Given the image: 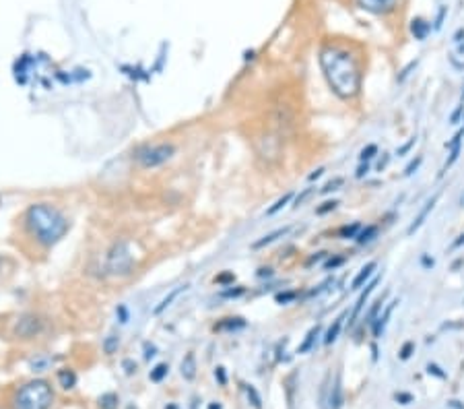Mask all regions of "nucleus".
Instances as JSON below:
<instances>
[{
	"instance_id": "obj_1",
	"label": "nucleus",
	"mask_w": 464,
	"mask_h": 409,
	"mask_svg": "<svg viewBox=\"0 0 464 409\" xmlns=\"http://www.w3.org/2000/svg\"><path fill=\"white\" fill-rule=\"evenodd\" d=\"M320 64L324 77L328 81V85L332 91L343 100H351L359 93L361 87V73L357 60L353 58V54L343 50L328 46L320 52Z\"/></svg>"
},
{
	"instance_id": "obj_2",
	"label": "nucleus",
	"mask_w": 464,
	"mask_h": 409,
	"mask_svg": "<svg viewBox=\"0 0 464 409\" xmlns=\"http://www.w3.org/2000/svg\"><path fill=\"white\" fill-rule=\"evenodd\" d=\"M25 223L35 236V240L44 246H54L68 231V219L64 217V213L48 203L31 204L25 213Z\"/></svg>"
},
{
	"instance_id": "obj_3",
	"label": "nucleus",
	"mask_w": 464,
	"mask_h": 409,
	"mask_svg": "<svg viewBox=\"0 0 464 409\" xmlns=\"http://www.w3.org/2000/svg\"><path fill=\"white\" fill-rule=\"evenodd\" d=\"M52 403L54 391L48 380H31L17 391L12 399V409H50Z\"/></svg>"
},
{
	"instance_id": "obj_4",
	"label": "nucleus",
	"mask_w": 464,
	"mask_h": 409,
	"mask_svg": "<svg viewBox=\"0 0 464 409\" xmlns=\"http://www.w3.org/2000/svg\"><path fill=\"white\" fill-rule=\"evenodd\" d=\"M175 153V147L171 143H157V145H149L145 149H141L136 153V161L139 166L145 170H153L157 166H163L165 161H169Z\"/></svg>"
},
{
	"instance_id": "obj_5",
	"label": "nucleus",
	"mask_w": 464,
	"mask_h": 409,
	"mask_svg": "<svg viewBox=\"0 0 464 409\" xmlns=\"http://www.w3.org/2000/svg\"><path fill=\"white\" fill-rule=\"evenodd\" d=\"M132 269V254L126 242L114 244V248L107 254V271L114 275H126Z\"/></svg>"
},
{
	"instance_id": "obj_6",
	"label": "nucleus",
	"mask_w": 464,
	"mask_h": 409,
	"mask_svg": "<svg viewBox=\"0 0 464 409\" xmlns=\"http://www.w3.org/2000/svg\"><path fill=\"white\" fill-rule=\"evenodd\" d=\"M42 329H44L42 318L35 316V314H25L15 324V335L19 339H33V337H37L39 333H42Z\"/></svg>"
},
{
	"instance_id": "obj_7",
	"label": "nucleus",
	"mask_w": 464,
	"mask_h": 409,
	"mask_svg": "<svg viewBox=\"0 0 464 409\" xmlns=\"http://www.w3.org/2000/svg\"><path fill=\"white\" fill-rule=\"evenodd\" d=\"M188 290H190V285H188V283H184V285H177L175 290H171V292H169V294H167V296L163 298L161 302H159V304L153 308V314H155V316H159L161 312H165V310L171 306V302H173V300H177V298H180L182 294H186Z\"/></svg>"
},
{
	"instance_id": "obj_8",
	"label": "nucleus",
	"mask_w": 464,
	"mask_h": 409,
	"mask_svg": "<svg viewBox=\"0 0 464 409\" xmlns=\"http://www.w3.org/2000/svg\"><path fill=\"white\" fill-rule=\"evenodd\" d=\"M396 2L398 0H359V4L365 10L378 12V15H382V12H390L394 6H396Z\"/></svg>"
},
{
	"instance_id": "obj_9",
	"label": "nucleus",
	"mask_w": 464,
	"mask_h": 409,
	"mask_svg": "<svg viewBox=\"0 0 464 409\" xmlns=\"http://www.w3.org/2000/svg\"><path fill=\"white\" fill-rule=\"evenodd\" d=\"M378 265H376V261H372V263H367L359 273H357V277H355L353 281H351V290H359L361 288V285L367 281V279H370L372 275H374V269H376Z\"/></svg>"
},
{
	"instance_id": "obj_10",
	"label": "nucleus",
	"mask_w": 464,
	"mask_h": 409,
	"mask_svg": "<svg viewBox=\"0 0 464 409\" xmlns=\"http://www.w3.org/2000/svg\"><path fill=\"white\" fill-rule=\"evenodd\" d=\"M435 203H438V195H435L431 201H427V204H425V209H423L421 213H419V217H417V219L411 223V227H408V231H406V234L408 236H411L413 234V231H417L421 225H423V221H425V217L429 215V211H433V207H435Z\"/></svg>"
},
{
	"instance_id": "obj_11",
	"label": "nucleus",
	"mask_w": 464,
	"mask_h": 409,
	"mask_svg": "<svg viewBox=\"0 0 464 409\" xmlns=\"http://www.w3.org/2000/svg\"><path fill=\"white\" fill-rule=\"evenodd\" d=\"M345 316H347V312H343V314H340L338 318H334V322L330 324L328 333H326V337H324V343H326V345H330V343H334V341H336V337H338L340 329H343V320H345Z\"/></svg>"
},
{
	"instance_id": "obj_12",
	"label": "nucleus",
	"mask_w": 464,
	"mask_h": 409,
	"mask_svg": "<svg viewBox=\"0 0 464 409\" xmlns=\"http://www.w3.org/2000/svg\"><path fill=\"white\" fill-rule=\"evenodd\" d=\"M291 227H279V229H275L272 234H268V236H264L262 240H258V242H254V248H262V246H268V244H272V242H277L281 236H285L289 231Z\"/></svg>"
},
{
	"instance_id": "obj_13",
	"label": "nucleus",
	"mask_w": 464,
	"mask_h": 409,
	"mask_svg": "<svg viewBox=\"0 0 464 409\" xmlns=\"http://www.w3.org/2000/svg\"><path fill=\"white\" fill-rule=\"evenodd\" d=\"M182 376L186 380H192L196 376V362H194L192 353H188V356L184 358V362H182Z\"/></svg>"
},
{
	"instance_id": "obj_14",
	"label": "nucleus",
	"mask_w": 464,
	"mask_h": 409,
	"mask_svg": "<svg viewBox=\"0 0 464 409\" xmlns=\"http://www.w3.org/2000/svg\"><path fill=\"white\" fill-rule=\"evenodd\" d=\"M58 383L62 389H73L77 385V374L71 370V368H64V370L58 372Z\"/></svg>"
},
{
	"instance_id": "obj_15",
	"label": "nucleus",
	"mask_w": 464,
	"mask_h": 409,
	"mask_svg": "<svg viewBox=\"0 0 464 409\" xmlns=\"http://www.w3.org/2000/svg\"><path fill=\"white\" fill-rule=\"evenodd\" d=\"M376 283H378V279H374L370 285H367V290L359 296V300H357V304H355V310H353V320L355 318H357V314H359V312H361V308H363V304L367 302V298H370V294L374 292V288H376Z\"/></svg>"
},
{
	"instance_id": "obj_16",
	"label": "nucleus",
	"mask_w": 464,
	"mask_h": 409,
	"mask_svg": "<svg viewBox=\"0 0 464 409\" xmlns=\"http://www.w3.org/2000/svg\"><path fill=\"white\" fill-rule=\"evenodd\" d=\"M318 333H320V326H318V324H316V326H311L309 333H308V337H306V341H304L302 345H299L297 353H306V351H309V349H311V345H313V341H316V337H318Z\"/></svg>"
},
{
	"instance_id": "obj_17",
	"label": "nucleus",
	"mask_w": 464,
	"mask_h": 409,
	"mask_svg": "<svg viewBox=\"0 0 464 409\" xmlns=\"http://www.w3.org/2000/svg\"><path fill=\"white\" fill-rule=\"evenodd\" d=\"M118 347H120V337L107 335V337L103 339V351L107 353V356H114V353L118 351Z\"/></svg>"
},
{
	"instance_id": "obj_18",
	"label": "nucleus",
	"mask_w": 464,
	"mask_h": 409,
	"mask_svg": "<svg viewBox=\"0 0 464 409\" xmlns=\"http://www.w3.org/2000/svg\"><path fill=\"white\" fill-rule=\"evenodd\" d=\"M293 199V193H287V195H283L275 204H272V207L270 209H266V215H275V213H279L283 207H285V204H289V201Z\"/></svg>"
},
{
	"instance_id": "obj_19",
	"label": "nucleus",
	"mask_w": 464,
	"mask_h": 409,
	"mask_svg": "<svg viewBox=\"0 0 464 409\" xmlns=\"http://www.w3.org/2000/svg\"><path fill=\"white\" fill-rule=\"evenodd\" d=\"M167 370H169V366H167V364H159V366L155 368V370L151 372V380H153V383H161V380L167 376Z\"/></svg>"
},
{
	"instance_id": "obj_20",
	"label": "nucleus",
	"mask_w": 464,
	"mask_h": 409,
	"mask_svg": "<svg viewBox=\"0 0 464 409\" xmlns=\"http://www.w3.org/2000/svg\"><path fill=\"white\" fill-rule=\"evenodd\" d=\"M415 29H417V37L423 39V37H425V33L429 31V25H427L425 21L419 19V21H413V31H415Z\"/></svg>"
},
{
	"instance_id": "obj_21",
	"label": "nucleus",
	"mask_w": 464,
	"mask_h": 409,
	"mask_svg": "<svg viewBox=\"0 0 464 409\" xmlns=\"http://www.w3.org/2000/svg\"><path fill=\"white\" fill-rule=\"evenodd\" d=\"M376 227H367V229H363L361 231V234H357V236H355V238H357V242H370V240H374V236H376Z\"/></svg>"
},
{
	"instance_id": "obj_22",
	"label": "nucleus",
	"mask_w": 464,
	"mask_h": 409,
	"mask_svg": "<svg viewBox=\"0 0 464 409\" xmlns=\"http://www.w3.org/2000/svg\"><path fill=\"white\" fill-rule=\"evenodd\" d=\"M313 193H316V188H306L302 195H297V199H295V203H293V207H302V204H304Z\"/></svg>"
},
{
	"instance_id": "obj_23",
	"label": "nucleus",
	"mask_w": 464,
	"mask_h": 409,
	"mask_svg": "<svg viewBox=\"0 0 464 409\" xmlns=\"http://www.w3.org/2000/svg\"><path fill=\"white\" fill-rule=\"evenodd\" d=\"M376 153H378V147H376V145H367V147L363 149V151H361V161L372 159Z\"/></svg>"
},
{
	"instance_id": "obj_24",
	"label": "nucleus",
	"mask_w": 464,
	"mask_h": 409,
	"mask_svg": "<svg viewBox=\"0 0 464 409\" xmlns=\"http://www.w3.org/2000/svg\"><path fill=\"white\" fill-rule=\"evenodd\" d=\"M343 182H345L343 178H334L332 182H328V184H326V186L322 188V193L326 195V193H330V190H338V186H343Z\"/></svg>"
},
{
	"instance_id": "obj_25",
	"label": "nucleus",
	"mask_w": 464,
	"mask_h": 409,
	"mask_svg": "<svg viewBox=\"0 0 464 409\" xmlns=\"http://www.w3.org/2000/svg\"><path fill=\"white\" fill-rule=\"evenodd\" d=\"M361 225L359 223H353L351 227H343V229H340V234H343V236H355V231H357Z\"/></svg>"
},
{
	"instance_id": "obj_26",
	"label": "nucleus",
	"mask_w": 464,
	"mask_h": 409,
	"mask_svg": "<svg viewBox=\"0 0 464 409\" xmlns=\"http://www.w3.org/2000/svg\"><path fill=\"white\" fill-rule=\"evenodd\" d=\"M458 155H460V145L452 149V155H450V159L446 161V168H450V166H452V163H454V161L458 159Z\"/></svg>"
},
{
	"instance_id": "obj_27",
	"label": "nucleus",
	"mask_w": 464,
	"mask_h": 409,
	"mask_svg": "<svg viewBox=\"0 0 464 409\" xmlns=\"http://www.w3.org/2000/svg\"><path fill=\"white\" fill-rule=\"evenodd\" d=\"M116 314L120 316V322H126V320H128V310H126V306H118Z\"/></svg>"
},
{
	"instance_id": "obj_28",
	"label": "nucleus",
	"mask_w": 464,
	"mask_h": 409,
	"mask_svg": "<svg viewBox=\"0 0 464 409\" xmlns=\"http://www.w3.org/2000/svg\"><path fill=\"white\" fill-rule=\"evenodd\" d=\"M336 204H338L336 201H332V203H324V207H320V209H318V213H320V215H324V213H328L330 209H334V207H336Z\"/></svg>"
},
{
	"instance_id": "obj_29",
	"label": "nucleus",
	"mask_w": 464,
	"mask_h": 409,
	"mask_svg": "<svg viewBox=\"0 0 464 409\" xmlns=\"http://www.w3.org/2000/svg\"><path fill=\"white\" fill-rule=\"evenodd\" d=\"M215 376L219 378V383H221V385H225V383H227V380H225V370H223V368H217V370H215Z\"/></svg>"
},
{
	"instance_id": "obj_30",
	"label": "nucleus",
	"mask_w": 464,
	"mask_h": 409,
	"mask_svg": "<svg viewBox=\"0 0 464 409\" xmlns=\"http://www.w3.org/2000/svg\"><path fill=\"white\" fill-rule=\"evenodd\" d=\"M235 277L231 275V273H227V275H221V277H215V281L217 283H227V281H233Z\"/></svg>"
},
{
	"instance_id": "obj_31",
	"label": "nucleus",
	"mask_w": 464,
	"mask_h": 409,
	"mask_svg": "<svg viewBox=\"0 0 464 409\" xmlns=\"http://www.w3.org/2000/svg\"><path fill=\"white\" fill-rule=\"evenodd\" d=\"M419 163H421V157H417V161H413V163H411V166H408V168H406V172H404V176H411V174H413V170H417V166H419Z\"/></svg>"
},
{
	"instance_id": "obj_32",
	"label": "nucleus",
	"mask_w": 464,
	"mask_h": 409,
	"mask_svg": "<svg viewBox=\"0 0 464 409\" xmlns=\"http://www.w3.org/2000/svg\"><path fill=\"white\" fill-rule=\"evenodd\" d=\"M322 174H324V168H318V170L313 172V174H309V182H313V180H318V178H320Z\"/></svg>"
},
{
	"instance_id": "obj_33",
	"label": "nucleus",
	"mask_w": 464,
	"mask_h": 409,
	"mask_svg": "<svg viewBox=\"0 0 464 409\" xmlns=\"http://www.w3.org/2000/svg\"><path fill=\"white\" fill-rule=\"evenodd\" d=\"M367 172H370V166H367V163H365V166H361V168L357 170V178H363V176H365Z\"/></svg>"
},
{
	"instance_id": "obj_34",
	"label": "nucleus",
	"mask_w": 464,
	"mask_h": 409,
	"mask_svg": "<svg viewBox=\"0 0 464 409\" xmlns=\"http://www.w3.org/2000/svg\"><path fill=\"white\" fill-rule=\"evenodd\" d=\"M411 349H413V343H406L404 349H402V358H408V356H411Z\"/></svg>"
},
{
	"instance_id": "obj_35",
	"label": "nucleus",
	"mask_w": 464,
	"mask_h": 409,
	"mask_svg": "<svg viewBox=\"0 0 464 409\" xmlns=\"http://www.w3.org/2000/svg\"><path fill=\"white\" fill-rule=\"evenodd\" d=\"M209 409H221V405H219V403H211Z\"/></svg>"
},
{
	"instance_id": "obj_36",
	"label": "nucleus",
	"mask_w": 464,
	"mask_h": 409,
	"mask_svg": "<svg viewBox=\"0 0 464 409\" xmlns=\"http://www.w3.org/2000/svg\"><path fill=\"white\" fill-rule=\"evenodd\" d=\"M0 267H2V256H0Z\"/></svg>"
}]
</instances>
